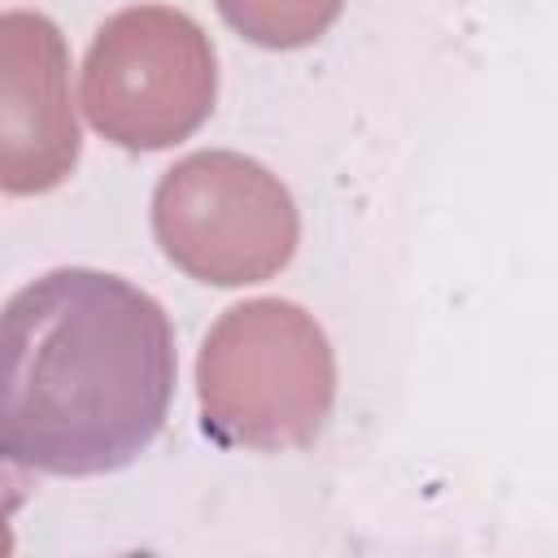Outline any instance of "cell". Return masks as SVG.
<instances>
[{
    "instance_id": "obj_1",
    "label": "cell",
    "mask_w": 558,
    "mask_h": 558,
    "mask_svg": "<svg viewBox=\"0 0 558 558\" xmlns=\"http://www.w3.org/2000/svg\"><path fill=\"white\" fill-rule=\"evenodd\" d=\"M174 397V331L135 283L65 266L4 305V436L13 466L105 475L135 462Z\"/></svg>"
},
{
    "instance_id": "obj_2",
    "label": "cell",
    "mask_w": 558,
    "mask_h": 558,
    "mask_svg": "<svg viewBox=\"0 0 558 558\" xmlns=\"http://www.w3.org/2000/svg\"><path fill=\"white\" fill-rule=\"evenodd\" d=\"M205 432L235 449H301L336 405V353L327 331L292 301L231 305L196 357Z\"/></svg>"
},
{
    "instance_id": "obj_3",
    "label": "cell",
    "mask_w": 558,
    "mask_h": 558,
    "mask_svg": "<svg viewBox=\"0 0 558 558\" xmlns=\"http://www.w3.org/2000/svg\"><path fill=\"white\" fill-rule=\"evenodd\" d=\"M218 61L209 35L179 9L113 13L83 61L87 122L118 148L157 153L187 140L214 109Z\"/></svg>"
},
{
    "instance_id": "obj_4",
    "label": "cell",
    "mask_w": 558,
    "mask_h": 558,
    "mask_svg": "<svg viewBox=\"0 0 558 558\" xmlns=\"http://www.w3.org/2000/svg\"><path fill=\"white\" fill-rule=\"evenodd\" d=\"M153 235L192 279L214 288L279 275L301 235L296 205L262 161L205 148L174 161L153 192Z\"/></svg>"
},
{
    "instance_id": "obj_5",
    "label": "cell",
    "mask_w": 558,
    "mask_h": 558,
    "mask_svg": "<svg viewBox=\"0 0 558 558\" xmlns=\"http://www.w3.org/2000/svg\"><path fill=\"white\" fill-rule=\"evenodd\" d=\"M0 52V183L9 196H35L57 187L78 161L70 52L61 31L31 9L4 13Z\"/></svg>"
},
{
    "instance_id": "obj_6",
    "label": "cell",
    "mask_w": 558,
    "mask_h": 558,
    "mask_svg": "<svg viewBox=\"0 0 558 558\" xmlns=\"http://www.w3.org/2000/svg\"><path fill=\"white\" fill-rule=\"evenodd\" d=\"M222 22L262 48L314 44L344 9V0H214Z\"/></svg>"
}]
</instances>
